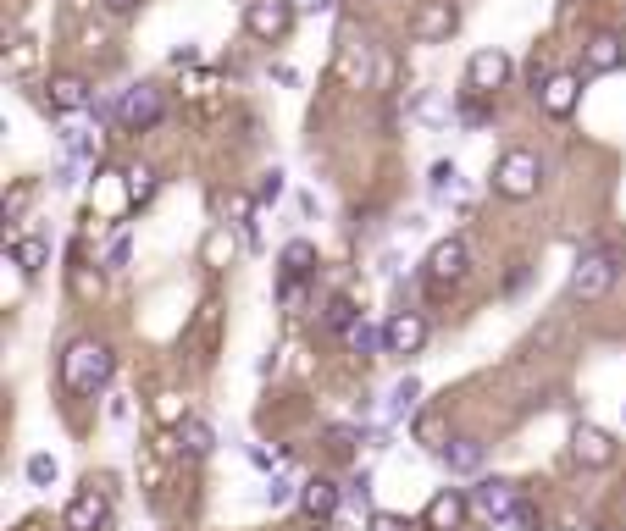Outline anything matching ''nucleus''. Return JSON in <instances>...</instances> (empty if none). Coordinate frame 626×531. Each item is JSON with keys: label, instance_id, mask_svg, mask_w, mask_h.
<instances>
[{"label": "nucleus", "instance_id": "obj_30", "mask_svg": "<svg viewBox=\"0 0 626 531\" xmlns=\"http://www.w3.org/2000/svg\"><path fill=\"white\" fill-rule=\"evenodd\" d=\"M510 526H516V531H543V509L532 504V498H521L516 515H510Z\"/></svg>", "mask_w": 626, "mask_h": 531}, {"label": "nucleus", "instance_id": "obj_37", "mask_svg": "<svg viewBox=\"0 0 626 531\" xmlns=\"http://www.w3.org/2000/svg\"><path fill=\"white\" fill-rule=\"evenodd\" d=\"M178 410H183V404L172 399V393H167V399H156V421H178Z\"/></svg>", "mask_w": 626, "mask_h": 531}, {"label": "nucleus", "instance_id": "obj_9", "mask_svg": "<svg viewBox=\"0 0 626 531\" xmlns=\"http://www.w3.org/2000/svg\"><path fill=\"white\" fill-rule=\"evenodd\" d=\"M471 504H477L482 520H510L521 504V487L505 482V476H482V482L471 487Z\"/></svg>", "mask_w": 626, "mask_h": 531}, {"label": "nucleus", "instance_id": "obj_17", "mask_svg": "<svg viewBox=\"0 0 626 531\" xmlns=\"http://www.w3.org/2000/svg\"><path fill=\"white\" fill-rule=\"evenodd\" d=\"M582 67H588V72H615V67H626V39H615V34L588 39V50H582Z\"/></svg>", "mask_w": 626, "mask_h": 531}, {"label": "nucleus", "instance_id": "obj_21", "mask_svg": "<svg viewBox=\"0 0 626 531\" xmlns=\"http://www.w3.org/2000/svg\"><path fill=\"white\" fill-rule=\"evenodd\" d=\"M128 211H145L156 200V166H128Z\"/></svg>", "mask_w": 626, "mask_h": 531}, {"label": "nucleus", "instance_id": "obj_22", "mask_svg": "<svg viewBox=\"0 0 626 531\" xmlns=\"http://www.w3.org/2000/svg\"><path fill=\"white\" fill-rule=\"evenodd\" d=\"M416 437H422V449H433V454H444L449 449V421H444V410H427V415H416Z\"/></svg>", "mask_w": 626, "mask_h": 531}, {"label": "nucleus", "instance_id": "obj_18", "mask_svg": "<svg viewBox=\"0 0 626 531\" xmlns=\"http://www.w3.org/2000/svg\"><path fill=\"white\" fill-rule=\"evenodd\" d=\"M482 460H488V449H482L477 437H449V449H444V465H449V471L471 476V471H482Z\"/></svg>", "mask_w": 626, "mask_h": 531}, {"label": "nucleus", "instance_id": "obj_39", "mask_svg": "<svg viewBox=\"0 0 626 531\" xmlns=\"http://www.w3.org/2000/svg\"><path fill=\"white\" fill-rule=\"evenodd\" d=\"M305 6H311V12H327V0H305Z\"/></svg>", "mask_w": 626, "mask_h": 531}, {"label": "nucleus", "instance_id": "obj_29", "mask_svg": "<svg viewBox=\"0 0 626 531\" xmlns=\"http://www.w3.org/2000/svg\"><path fill=\"white\" fill-rule=\"evenodd\" d=\"M460 122H466V128H488L494 111L482 106V95H466V100H460Z\"/></svg>", "mask_w": 626, "mask_h": 531}, {"label": "nucleus", "instance_id": "obj_10", "mask_svg": "<svg viewBox=\"0 0 626 531\" xmlns=\"http://www.w3.org/2000/svg\"><path fill=\"white\" fill-rule=\"evenodd\" d=\"M466 509H471V493L460 487H438L422 509V526L427 531H466Z\"/></svg>", "mask_w": 626, "mask_h": 531}, {"label": "nucleus", "instance_id": "obj_3", "mask_svg": "<svg viewBox=\"0 0 626 531\" xmlns=\"http://www.w3.org/2000/svg\"><path fill=\"white\" fill-rule=\"evenodd\" d=\"M615 277H621V255L615 249H588L577 260V272H571V299L593 305V299H604L615 288Z\"/></svg>", "mask_w": 626, "mask_h": 531}, {"label": "nucleus", "instance_id": "obj_11", "mask_svg": "<svg viewBox=\"0 0 626 531\" xmlns=\"http://www.w3.org/2000/svg\"><path fill=\"white\" fill-rule=\"evenodd\" d=\"M383 327H388V354H399V360L422 354V343H427V316L422 310H394Z\"/></svg>", "mask_w": 626, "mask_h": 531}, {"label": "nucleus", "instance_id": "obj_26", "mask_svg": "<svg viewBox=\"0 0 626 531\" xmlns=\"http://www.w3.org/2000/svg\"><path fill=\"white\" fill-rule=\"evenodd\" d=\"M23 476H28V487H50V482H56V476H61V465L50 460V454H28Z\"/></svg>", "mask_w": 626, "mask_h": 531}, {"label": "nucleus", "instance_id": "obj_28", "mask_svg": "<svg viewBox=\"0 0 626 531\" xmlns=\"http://www.w3.org/2000/svg\"><path fill=\"white\" fill-rule=\"evenodd\" d=\"M128 255H133L128 233H117V238L106 244V255H100V272H122V266H128Z\"/></svg>", "mask_w": 626, "mask_h": 531}, {"label": "nucleus", "instance_id": "obj_14", "mask_svg": "<svg viewBox=\"0 0 626 531\" xmlns=\"http://www.w3.org/2000/svg\"><path fill=\"white\" fill-rule=\"evenodd\" d=\"M300 509H305V520H333L338 509H344V487H338L333 476H311V482H305Z\"/></svg>", "mask_w": 626, "mask_h": 531}, {"label": "nucleus", "instance_id": "obj_27", "mask_svg": "<svg viewBox=\"0 0 626 531\" xmlns=\"http://www.w3.org/2000/svg\"><path fill=\"white\" fill-rule=\"evenodd\" d=\"M416 393H422V382L416 377H405V382H394V393H388V421H399V415L416 404Z\"/></svg>", "mask_w": 626, "mask_h": 531}, {"label": "nucleus", "instance_id": "obj_8", "mask_svg": "<svg viewBox=\"0 0 626 531\" xmlns=\"http://www.w3.org/2000/svg\"><path fill=\"white\" fill-rule=\"evenodd\" d=\"M61 520H67V531H106V520H111L106 487H84V493H73V498H67V509H61Z\"/></svg>", "mask_w": 626, "mask_h": 531}, {"label": "nucleus", "instance_id": "obj_33", "mask_svg": "<svg viewBox=\"0 0 626 531\" xmlns=\"http://www.w3.org/2000/svg\"><path fill=\"white\" fill-rule=\"evenodd\" d=\"M527 288H532V266H521V272L505 277V294H527Z\"/></svg>", "mask_w": 626, "mask_h": 531}, {"label": "nucleus", "instance_id": "obj_15", "mask_svg": "<svg viewBox=\"0 0 626 531\" xmlns=\"http://www.w3.org/2000/svg\"><path fill=\"white\" fill-rule=\"evenodd\" d=\"M410 28H416V39H427V45H444V39L460 28V17H455V6H449V0H427Z\"/></svg>", "mask_w": 626, "mask_h": 531}, {"label": "nucleus", "instance_id": "obj_5", "mask_svg": "<svg viewBox=\"0 0 626 531\" xmlns=\"http://www.w3.org/2000/svg\"><path fill=\"white\" fill-rule=\"evenodd\" d=\"M161 117H167V89H161V83H133L117 106V128H128V133L156 128Z\"/></svg>", "mask_w": 626, "mask_h": 531}, {"label": "nucleus", "instance_id": "obj_24", "mask_svg": "<svg viewBox=\"0 0 626 531\" xmlns=\"http://www.w3.org/2000/svg\"><path fill=\"white\" fill-rule=\"evenodd\" d=\"M355 327H361V316H355L350 299H327V332H344V338H350Z\"/></svg>", "mask_w": 626, "mask_h": 531}, {"label": "nucleus", "instance_id": "obj_16", "mask_svg": "<svg viewBox=\"0 0 626 531\" xmlns=\"http://www.w3.org/2000/svg\"><path fill=\"white\" fill-rule=\"evenodd\" d=\"M45 100H50V111H84L89 106V83L78 78V72H56Z\"/></svg>", "mask_w": 626, "mask_h": 531}, {"label": "nucleus", "instance_id": "obj_40", "mask_svg": "<svg viewBox=\"0 0 626 531\" xmlns=\"http://www.w3.org/2000/svg\"><path fill=\"white\" fill-rule=\"evenodd\" d=\"M466 531H488V520H477V526H466Z\"/></svg>", "mask_w": 626, "mask_h": 531}, {"label": "nucleus", "instance_id": "obj_34", "mask_svg": "<svg viewBox=\"0 0 626 531\" xmlns=\"http://www.w3.org/2000/svg\"><path fill=\"white\" fill-rule=\"evenodd\" d=\"M228 255H233V238L217 233V238H211V260H217V266H228Z\"/></svg>", "mask_w": 626, "mask_h": 531}, {"label": "nucleus", "instance_id": "obj_4", "mask_svg": "<svg viewBox=\"0 0 626 531\" xmlns=\"http://www.w3.org/2000/svg\"><path fill=\"white\" fill-rule=\"evenodd\" d=\"M294 0H244V28H250L255 45H277V39L294 34Z\"/></svg>", "mask_w": 626, "mask_h": 531}, {"label": "nucleus", "instance_id": "obj_31", "mask_svg": "<svg viewBox=\"0 0 626 531\" xmlns=\"http://www.w3.org/2000/svg\"><path fill=\"white\" fill-rule=\"evenodd\" d=\"M427 177H433V194H449V189H455V161H438Z\"/></svg>", "mask_w": 626, "mask_h": 531}, {"label": "nucleus", "instance_id": "obj_25", "mask_svg": "<svg viewBox=\"0 0 626 531\" xmlns=\"http://www.w3.org/2000/svg\"><path fill=\"white\" fill-rule=\"evenodd\" d=\"M350 343H355V354H366V360H372L377 349H388V327H372V321H361V327L350 332Z\"/></svg>", "mask_w": 626, "mask_h": 531}, {"label": "nucleus", "instance_id": "obj_7", "mask_svg": "<svg viewBox=\"0 0 626 531\" xmlns=\"http://www.w3.org/2000/svg\"><path fill=\"white\" fill-rule=\"evenodd\" d=\"M466 266H471L466 238H438V244L427 249V260H422V272H427V283H433V288H455L460 277H466Z\"/></svg>", "mask_w": 626, "mask_h": 531}, {"label": "nucleus", "instance_id": "obj_36", "mask_svg": "<svg viewBox=\"0 0 626 531\" xmlns=\"http://www.w3.org/2000/svg\"><path fill=\"white\" fill-rule=\"evenodd\" d=\"M100 6H106L111 17H128V12H139V6H145V0H100Z\"/></svg>", "mask_w": 626, "mask_h": 531}, {"label": "nucleus", "instance_id": "obj_6", "mask_svg": "<svg viewBox=\"0 0 626 531\" xmlns=\"http://www.w3.org/2000/svg\"><path fill=\"white\" fill-rule=\"evenodd\" d=\"M510 83V50H499V45H488V50H477V56L466 61V95H499Z\"/></svg>", "mask_w": 626, "mask_h": 531}, {"label": "nucleus", "instance_id": "obj_23", "mask_svg": "<svg viewBox=\"0 0 626 531\" xmlns=\"http://www.w3.org/2000/svg\"><path fill=\"white\" fill-rule=\"evenodd\" d=\"M45 255H50V244H45V238H17V244H12V260H17V266H23V272L28 277H34L39 272V266H45Z\"/></svg>", "mask_w": 626, "mask_h": 531}, {"label": "nucleus", "instance_id": "obj_38", "mask_svg": "<svg viewBox=\"0 0 626 531\" xmlns=\"http://www.w3.org/2000/svg\"><path fill=\"white\" fill-rule=\"evenodd\" d=\"M366 531H405V526H399L394 515H372V526H366Z\"/></svg>", "mask_w": 626, "mask_h": 531}, {"label": "nucleus", "instance_id": "obj_2", "mask_svg": "<svg viewBox=\"0 0 626 531\" xmlns=\"http://www.w3.org/2000/svg\"><path fill=\"white\" fill-rule=\"evenodd\" d=\"M538 189H543V161H538V150L516 144V150L499 155V166H494V194H505V200H532Z\"/></svg>", "mask_w": 626, "mask_h": 531}, {"label": "nucleus", "instance_id": "obj_19", "mask_svg": "<svg viewBox=\"0 0 626 531\" xmlns=\"http://www.w3.org/2000/svg\"><path fill=\"white\" fill-rule=\"evenodd\" d=\"M178 443H183V454H194V460H211L217 432H211V421H183L178 426Z\"/></svg>", "mask_w": 626, "mask_h": 531}, {"label": "nucleus", "instance_id": "obj_20", "mask_svg": "<svg viewBox=\"0 0 626 531\" xmlns=\"http://www.w3.org/2000/svg\"><path fill=\"white\" fill-rule=\"evenodd\" d=\"M316 272V244L311 238H289L283 244V277H311Z\"/></svg>", "mask_w": 626, "mask_h": 531}, {"label": "nucleus", "instance_id": "obj_1", "mask_svg": "<svg viewBox=\"0 0 626 531\" xmlns=\"http://www.w3.org/2000/svg\"><path fill=\"white\" fill-rule=\"evenodd\" d=\"M111 371H117V354H111V343H100V338H73L67 349H61V388L73 393V399L106 393Z\"/></svg>", "mask_w": 626, "mask_h": 531}, {"label": "nucleus", "instance_id": "obj_32", "mask_svg": "<svg viewBox=\"0 0 626 531\" xmlns=\"http://www.w3.org/2000/svg\"><path fill=\"white\" fill-rule=\"evenodd\" d=\"M23 205H28V189H23V183H12V189H6V216L17 222V216H23Z\"/></svg>", "mask_w": 626, "mask_h": 531}, {"label": "nucleus", "instance_id": "obj_13", "mask_svg": "<svg viewBox=\"0 0 626 531\" xmlns=\"http://www.w3.org/2000/svg\"><path fill=\"white\" fill-rule=\"evenodd\" d=\"M538 100H543L549 117H571L577 100H582V78H577V72H549V78L538 83Z\"/></svg>", "mask_w": 626, "mask_h": 531}, {"label": "nucleus", "instance_id": "obj_35", "mask_svg": "<svg viewBox=\"0 0 626 531\" xmlns=\"http://www.w3.org/2000/svg\"><path fill=\"white\" fill-rule=\"evenodd\" d=\"M266 498H272V504H289V498H294V482H289V476H277V482H272V493H266Z\"/></svg>", "mask_w": 626, "mask_h": 531}, {"label": "nucleus", "instance_id": "obj_12", "mask_svg": "<svg viewBox=\"0 0 626 531\" xmlns=\"http://www.w3.org/2000/svg\"><path fill=\"white\" fill-rule=\"evenodd\" d=\"M571 460L588 465V471H599V465H610V460H615V437L604 432V426L577 421V426H571Z\"/></svg>", "mask_w": 626, "mask_h": 531}]
</instances>
